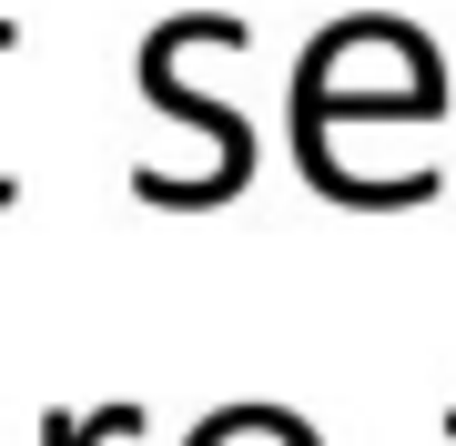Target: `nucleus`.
Instances as JSON below:
<instances>
[{
    "instance_id": "1",
    "label": "nucleus",
    "mask_w": 456,
    "mask_h": 446,
    "mask_svg": "<svg viewBox=\"0 0 456 446\" xmlns=\"http://www.w3.org/2000/svg\"><path fill=\"white\" fill-rule=\"evenodd\" d=\"M112 436H142V406H102V416H41V446H112Z\"/></svg>"
},
{
    "instance_id": "2",
    "label": "nucleus",
    "mask_w": 456,
    "mask_h": 446,
    "mask_svg": "<svg viewBox=\"0 0 456 446\" xmlns=\"http://www.w3.org/2000/svg\"><path fill=\"white\" fill-rule=\"evenodd\" d=\"M0 41H11V31H0ZM0 203H11V182H0Z\"/></svg>"
}]
</instances>
